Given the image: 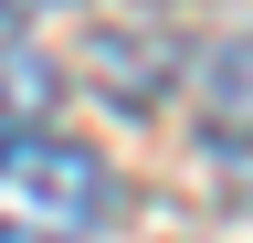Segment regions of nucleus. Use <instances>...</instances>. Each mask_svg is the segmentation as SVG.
I'll list each match as a JSON object with an SVG mask.
<instances>
[{"label":"nucleus","instance_id":"obj_1","mask_svg":"<svg viewBox=\"0 0 253 243\" xmlns=\"http://www.w3.org/2000/svg\"><path fill=\"white\" fill-rule=\"evenodd\" d=\"M116 211V169L63 127H0V243H84Z\"/></svg>","mask_w":253,"mask_h":243},{"label":"nucleus","instance_id":"obj_2","mask_svg":"<svg viewBox=\"0 0 253 243\" xmlns=\"http://www.w3.org/2000/svg\"><path fill=\"white\" fill-rule=\"evenodd\" d=\"M201 138L221 159H253V32L211 43V64H201Z\"/></svg>","mask_w":253,"mask_h":243},{"label":"nucleus","instance_id":"obj_3","mask_svg":"<svg viewBox=\"0 0 253 243\" xmlns=\"http://www.w3.org/2000/svg\"><path fill=\"white\" fill-rule=\"evenodd\" d=\"M53 53L42 43H21L11 32V21H0V127H42V116H53Z\"/></svg>","mask_w":253,"mask_h":243},{"label":"nucleus","instance_id":"obj_4","mask_svg":"<svg viewBox=\"0 0 253 243\" xmlns=\"http://www.w3.org/2000/svg\"><path fill=\"white\" fill-rule=\"evenodd\" d=\"M0 11H53V0H0Z\"/></svg>","mask_w":253,"mask_h":243}]
</instances>
